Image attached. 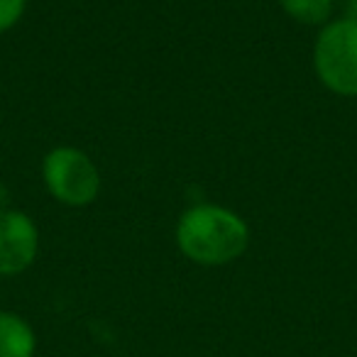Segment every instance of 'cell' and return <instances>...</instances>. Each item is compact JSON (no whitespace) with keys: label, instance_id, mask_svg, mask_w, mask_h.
I'll return each instance as SVG.
<instances>
[{"label":"cell","instance_id":"cell-1","mask_svg":"<svg viewBox=\"0 0 357 357\" xmlns=\"http://www.w3.org/2000/svg\"><path fill=\"white\" fill-rule=\"evenodd\" d=\"M250 230L230 208L201 204L186 211L176 223V245L191 262L218 267L245 252Z\"/></svg>","mask_w":357,"mask_h":357},{"label":"cell","instance_id":"cell-2","mask_svg":"<svg viewBox=\"0 0 357 357\" xmlns=\"http://www.w3.org/2000/svg\"><path fill=\"white\" fill-rule=\"evenodd\" d=\"M313 66L326 89L337 96H357V20L340 17L321 30L313 47Z\"/></svg>","mask_w":357,"mask_h":357},{"label":"cell","instance_id":"cell-3","mask_svg":"<svg viewBox=\"0 0 357 357\" xmlns=\"http://www.w3.org/2000/svg\"><path fill=\"white\" fill-rule=\"evenodd\" d=\"M42 176L56 201L66 206H89L100 191V172L86 152L54 147L42 162Z\"/></svg>","mask_w":357,"mask_h":357},{"label":"cell","instance_id":"cell-4","mask_svg":"<svg viewBox=\"0 0 357 357\" xmlns=\"http://www.w3.org/2000/svg\"><path fill=\"white\" fill-rule=\"evenodd\" d=\"M40 233L35 220L22 211H0V274H22L37 257Z\"/></svg>","mask_w":357,"mask_h":357},{"label":"cell","instance_id":"cell-5","mask_svg":"<svg viewBox=\"0 0 357 357\" xmlns=\"http://www.w3.org/2000/svg\"><path fill=\"white\" fill-rule=\"evenodd\" d=\"M37 337L32 326L13 311H0V357H35Z\"/></svg>","mask_w":357,"mask_h":357},{"label":"cell","instance_id":"cell-6","mask_svg":"<svg viewBox=\"0 0 357 357\" xmlns=\"http://www.w3.org/2000/svg\"><path fill=\"white\" fill-rule=\"evenodd\" d=\"M279 6L303 25H328L333 15V0H279Z\"/></svg>","mask_w":357,"mask_h":357},{"label":"cell","instance_id":"cell-7","mask_svg":"<svg viewBox=\"0 0 357 357\" xmlns=\"http://www.w3.org/2000/svg\"><path fill=\"white\" fill-rule=\"evenodd\" d=\"M27 0H0V32H8L20 22Z\"/></svg>","mask_w":357,"mask_h":357},{"label":"cell","instance_id":"cell-8","mask_svg":"<svg viewBox=\"0 0 357 357\" xmlns=\"http://www.w3.org/2000/svg\"><path fill=\"white\" fill-rule=\"evenodd\" d=\"M342 17H355L357 20V0H340Z\"/></svg>","mask_w":357,"mask_h":357}]
</instances>
